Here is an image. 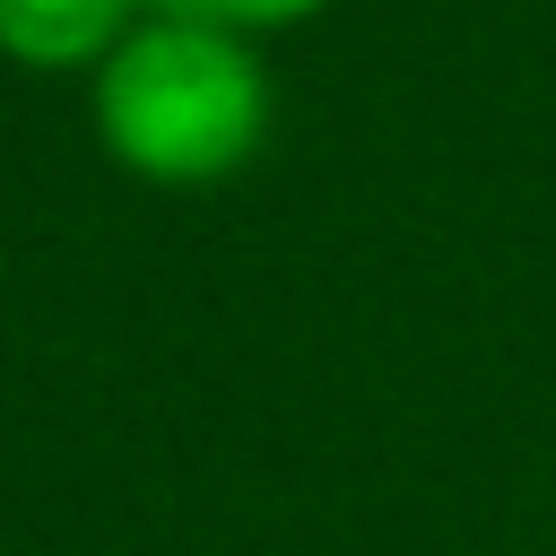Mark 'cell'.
<instances>
[{
	"instance_id": "1",
	"label": "cell",
	"mask_w": 556,
	"mask_h": 556,
	"mask_svg": "<svg viewBox=\"0 0 556 556\" xmlns=\"http://www.w3.org/2000/svg\"><path fill=\"white\" fill-rule=\"evenodd\" d=\"M96 130L148 182H217L269 130V78L252 35L139 17L96 70Z\"/></svg>"
},
{
	"instance_id": "2",
	"label": "cell",
	"mask_w": 556,
	"mask_h": 556,
	"mask_svg": "<svg viewBox=\"0 0 556 556\" xmlns=\"http://www.w3.org/2000/svg\"><path fill=\"white\" fill-rule=\"evenodd\" d=\"M139 17L148 0H0V52L17 70H87Z\"/></svg>"
},
{
	"instance_id": "3",
	"label": "cell",
	"mask_w": 556,
	"mask_h": 556,
	"mask_svg": "<svg viewBox=\"0 0 556 556\" xmlns=\"http://www.w3.org/2000/svg\"><path fill=\"white\" fill-rule=\"evenodd\" d=\"M330 0H148V17H191V26H226V35H261V26H295Z\"/></svg>"
}]
</instances>
